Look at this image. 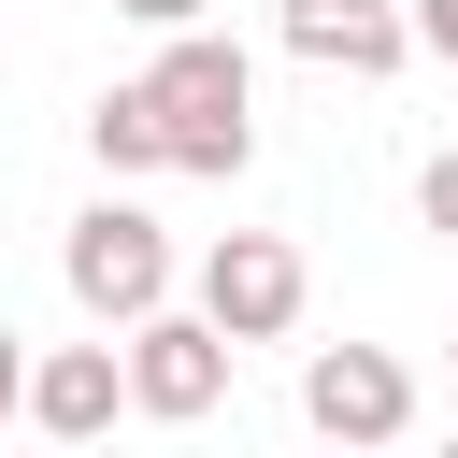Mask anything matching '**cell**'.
<instances>
[{"instance_id":"1","label":"cell","mask_w":458,"mask_h":458,"mask_svg":"<svg viewBox=\"0 0 458 458\" xmlns=\"http://www.w3.org/2000/svg\"><path fill=\"white\" fill-rule=\"evenodd\" d=\"M143 100H157V129H172V172H243V157H258V72H243V43H215V29L157 43Z\"/></svg>"},{"instance_id":"2","label":"cell","mask_w":458,"mask_h":458,"mask_svg":"<svg viewBox=\"0 0 458 458\" xmlns=\"http://www.w3.org/2000/svg\"><path fill=\"white\" fill-rule=\"evenodd\" d=\"M57 272H72V301H86L100 329H143V315H172V229H157L143 200H100V215H72Z\"/></svg>"},{"instance_id":"3","label":"cell","mask_w":458,"mask_h":458,"mask_svg":"<svg viewBox=\"0 0 458 458\" xmlns=\"http://www.w3.org/2000/svg\"><path fill=\"white\" fill-rule=\"evenodd\" d=\"M301 301H315V272H301L286 229H215V243H200V315H215L229 344H286Z\"/></svg>"},{"instance_id":"4","label":"cell","mask_w":458,"mask_h":458,"mask_svg":"<svg viewBox=\"0 0 458 458\" xmlns=\"http://www.w3.org/2000/svg\"><path fill=\"white\" fill-rule=\"evenodd\" d=\"M301 415H315V444L386 458V444L415 429V372H401L386 344H315V358H301Z\"/></svg>"},{"instance_id":"5","label":"cell","mask_w":458,"mask_h":458,"mask_svg":"<svg viewBox=\"0 0 458 458\" xmlns=\"http://www.w3.org/2000/svg\"><path fill=\"white\" fill-rule=\"evenodd\" d=\"M229 358H243V344H229L215 315H143V329H129V415H172V429L215 415V401H229Z\"/></svg>"},{"instance_id":"6","label":"cell","mask_w":458,"mask_h":458,"mask_svg":"<svg viewBox=\"0 0 458 458\" xmlns=\"http://www.w3.org/2000/svg\"><path fill=\"white\" fill-rule=\"evenodd\" d=\"M272 29H286V57H315V72H358V86L415 57V14H401V0H286Z\"/></svg>"},{"instance_id":"7","label":"cell","mask_w":458,"mask_h":458,"mask_svg":"<svg viewBox=\"0 0 458 458\" xmlns=\"http://www.w3.org/2000/svg\"><path fill=\"white\" fill-rule=\"evenodd\" d=\"M114 401H129V344H57V358H29V429H43V444H100Z\"/></svg>"},{"instance_id":"8","label":"cell","mask_w":458,"mask_h":458,"mask_svg":"<svg viewBox=\"0 0 458 458\" xmlns=\"http://www.w3.org/2000/svg\"><path fill=\"white\" fill-rule=\"evenodd\" d=\"M86 143H100V172H114V186H129V172H172V129H157V100H143V86H100Z\"/></svg>"},{"instance_id":"9","label":"cell","mask_w":458,"mask_h":458,"mask_svg":"<svg viewBox=\"0 0 458 458\" xmlns=\"http://www.w3.org/2000/svg\"><path fill=\"white\" fill-rule=\"evenodd\" d=\"M415 215H429V229H444V243H458V143H444V157H429V172H415Z\"/></svg>"},{"instance_id":"10","label":"cell","mask_w":458,"mask_h":458,"mask_svg":"<svg viewBox=\"0 0 458 458\" xmlns=\"http://www.w3.org/2000/svg\"><path fill=\"white\" fill-rule=\"evenodd\" d=\"M114 14H129V29H157V43H186V29L215 14V0H114Z\"/></svg>"},{"instance_id":"11","label":"cell","mask_w":458,"mask_h":458,"mask_svg":"<svg viewBox=\"0 0 458 458\" xmlns=\"http://www.w3.org/2000/svg\"><path fill=\"white\" fill-rule=\"evenodd\" d=\"M415 43H429V57H458V0H415Z\"/></svg>"},{"instance_id":"12","label":"cell","mask_w":458,"mask_h":458,"mask_svg":"<svg viewBox=\"0 0 458 458\" xmlns=\"http://www.w3.org/2000/svg\"><path fill=\"white\" fill-rule=\"evenodd\" d=\"M444 372H458V344H444Z\"/></svg>"},{"instance_id":"13","label":"cell","mask_w":458,"mask_h":458,"mask_svg":"<svg viewBox=\"0 0 458 458\" xmlns=\"http://www.w3.org/2000/svg\"><path fill=\"white\" fill-rule=\"evenodd\" d=\"M444 458H458V429H444Z\"/></svg>"},{"instance_id":"14","label":"cell","mask_w":458,"mask_h":458,"mask_svg":"<svg viewBox=\"0 0 458 458\" xmlns=\"http://www.w3.org/2000/svg\"><path fill=\"white\" fill-rule=\"evenodd\" d=\"M329 458H358V444H329Z\"/></svg>"}]
</instances>
